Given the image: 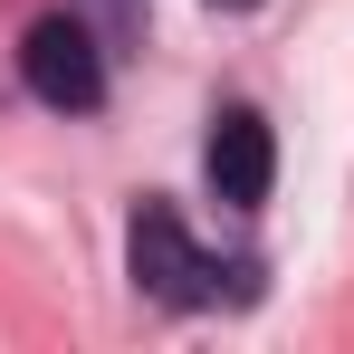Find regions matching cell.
Segmentation results:
<instances>
[{"instance_id": "cell-4", "label": "cell", "mask_w": 354, "mask_h": 354, "mask_svg": "<svg viewBox=\"0 0 354 354\" xmlns=\"http://www.w3.org/2000/svg\"><path fill=\"white\" fill-rule=\"evenodd\" d=\"M230 10H239V0H230Z\"/></svg>"}, {"instance_id": "cell-3", "label": "cell", "mask_w": 354, "mask_h": 354, "mask_svg": "<svg viewBox=\"0 0 354 354\" xmlns=\"http://www.w3.org/2000/svg\"><path fill=\"white\" fill-rule=\"evenodd\" d=\"M201 163H211V192H221V201L259 211L268 182H278V144H268V124L249 115V106H221V115H211V144H201Z\"/></svg>"}, {"instance_id": "cell-2", "label": "cell", "mask_w": 354, "mask_h": 354, "mask_svg": "<svg viewBox=\"0 0 354 354\" xmlns=\"http://www.w3.org/2000/svg\"><path fill=\"white\" fill-rule=\"evenodd\" d=\"M124 268H134V288L153 297V306H211L221 278H230V268H211V259L192 249V230H182L173 201H144V211H134V230H124Z\"/></svg>"}, {"instance_id": "cell-1", "label": "cell", "mask_w": 354, "mask_h": 354, "mask_svg": "<svg viewBox=\"0 0 354 354\" xmlns=\"http://www.w3.org/2000/svg\"><path fill=\"white\" fill-rule=\"evenodd\" d=\"M19 77H29V96L58 106V115H96V106H106V48H96V29H86L77 10L29 19V39H19Z\"/></svg>"}]
</instances>
